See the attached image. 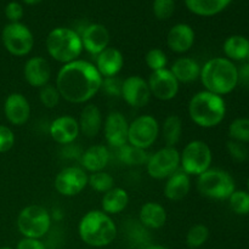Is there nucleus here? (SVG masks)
<instances>
[{"mask_svg":"<svg viewBox=\"0 0 249 249\" xmlns=\"http://www.w3.org/2000/svg\"><path fill=\"white\" fill-rule=\"evenodd\" d=\"M191 191V177L179 169L165 179L163 194L168 201L180 202L189 196Z\"/></svg>","mask_w":249,"mask_h":249,"instance_id":"24","label":"nucleus"},{"mask_svg":"<svg viewBox=\"0 0 249 249\" xmlns=\"http://www.w3.org/2000/svg\"><path fill=\"white\" fill-rule=\"evenodd\" d=\"M197 191L203 197L214 201H228L236 190L232 175L220 168H209L197 177Z\"/></svg>","mask_w":249,"mask_h":249,"instance_id":"6","label":"nucleus"},{"mask_svg":"<svg viewBox=\"0 0 249 249\" xmlns=\"http://www.w3.org/2000/svg\"><path fill=\"white\" fill-rule=\"evenodd\" d=\"M79 130L82 135L88 139H94L99 135L104 125L102 112L95 104H87L82 108L78 118Z\"/></svg>","mask_w":249,"mask_h":249,"instance_id":"22","label":"nucleus"},{"mask_svg":"<svg viewBox=\"0 0 249 249\" xmlns=\"http://www.w3.org/2000/svg\"><path fill=\"white\" fill-rule=\"evenodd\" d=\"M240 84L249 88V65L247 62H242L238 67V85Z\"/></svg>","mask_w":249,"mask_h":249,"instance_id":"44","label":"nucleus"},{"mask_svg":"<svg viewBox=\"0 0 249 249\" xmlns=\"http://www.w3.org/2000/svg\"><path fill=\"white\" fill-rule=\"evenodd\" d=\"M16 142V136L12 129L0 124V153H6L11 150Z\"/></svg>","mask_w":249,"mask_h":249,"instance_id":"40","label":"nucleus"},{"mask_svg":"<svg viewBox=\"0 0 249 249\" xmlns=\"http://www.w3.org/2000/svg\"><path fill=\"white\" fill-rule=\"evenodd\" d=\"M23 77L27 84L36 89L45 87L51 79V66L43 56H32L23 66Z\"/></svg>","mask_w":249,"mask_h":249,"instance_id":"19","label":"nucleus"},{"mask_svg":"<svg viewBox=\"0 0 249 249\" xmlns=\"http://www.w3.org/2000/svg\"><path fill=\"white\" fill-rule=\"evenodd\" d=\"M104 78L94 63L78 60L62 65L56 74L55 87L61 99L73 105H87L101 90Z\"/></svg>","mask_w":249,"mask_h":249,"instance_id":"1","label":"nucleus"},{"mask_svg":"<svg viewBox=\"0 0 249 249\" xmlns=\"http://www.w3.org/2000/svg\"><path fill=\"white\" fill-rule=\"evenodd\" d=\"M160 135L165 146L175 147L182 135V121L178 114H169L160 125Z\"/></svg>","mask_w":249,"mask_h":249,"instance_id":"30","label":"nucleus"},{"mask_svg":"<svg viewBox=\"0 0 249 249\" xmlns=\"http://www.w3.org/2000/svg\"><path fill=\"white\" fill-rule=\"evenodd\" d=\"M111 160V153L107 146L96 143L88 147L80 156L82 168L87 173H97L105 170Z\"/></svg>","mask_w":249,"mask_h":249,"instance_id":"23","label":"nucleus"},{"mask_svg":"<svg viewBox=\"0 0 249 249\" xmlns=\"http://www.w3.org/2000/svg\"><path fill=\"white\" fill-rule=\"evenodd\" d=\"M229 207L236 215L245 216L249 214V192L247 190H237L229 197Z\"/></svg>","mask_w":249,"mask_h":249,"instance_id":"35","label":"nucleus"},{"mask_svg":"<svg viewBox=\"0 0 249 249\" xmlns=\"http://www.w3.org/2000/svg\"><path fill=\"white\" fill-rule=\"evenodd\" d=\"M88 186L91 187L95 192L99 194H106L111 189L114 187V179L109 173L105 172H97L91 173L88 177Z\"/></svg>","mask_w":249,"mask_h":249,"instance_id":"34","label":"nucleus"},{"mask_svg":"<svg viewBox=\"0 0 249 249\" xmlns=\"http://www.w3.org/2000/svg\"><path fill=\"white\" fill-rule=\"evenodd\" d=\"M61 95L58 92L57 88L53 84H46L45 87L39 89V101L45 108H55L60 104Z\"/></svg>","mask_w":249,"mask_h":249,"instance_id":"37","label":"nucleus"},{"mask_svg":"<svg viewBox=\"0 0 249 249\" xmlns=\"http://www.w3.org/2000/svg\"><path fill=\"white\" fill-rule=\"evenodd\" d=\"M152 11L156 18L160 21L169 19L174 15L175 0H153Z\"/></svg>","mask_w":249,"mask_h":249,"instance_id":"38","label":"nucleus"},{"mask_svg":"<svg viewBox=\"0 0 249 249\" xmlns=\"http://www.w3.org/2000/svg\"><path fill=\"white\" fill-rule=\"evenodd\" d=\"M187 10L199 17H213L221 14L232 0H184Z\"/></svg>","mask_w":249,"mask_h":249,"instance_id":"28","label":"nucleus"},{"mask_svg":"<svg viewBox=\"0 0 249 249\" xmlns=\"http://www.w3.org/2000/svg\"><path fill=\"white\" fill-rule=\"evenodd\" d=\"M245 62H247L248 65H249V53H248V56H247V58H246V61H245Z\"/></svg>","mask_w":249,"mask_h":249,"instance_id":"48","label":"nucleus"},{"mask_svg":"<svg viewBox=\"0 0 249 249\" xmlns=\"http://www.w3.org/2000/svg\"><path fill=\"white\" fill-rule=\"evenodd\" d=\"M117 156H118V160L122 163H124L125 165H130V167H133V165H136V167L143 164L146 165L148 157H150L147 151L134 147V146L129 145V143L118 148L117 150Z\"/></svg>","mask_w":249,"mask_h":249,"instance_id":"31","label":"nucleus"},{"mask_svg":"<svg viewBox=\"0 0 249 249\" xmlns=\"http://www.w3.org/2000/svg\"><path fill=\"white\" fill-rule=\"evenodd\" d=\"M79 36L82 39L83 50L92 56H97L109 46L111 36L108 29L101 23L88 24Z\"/></svg>","mask_w":249,"mask_h":249,"instance_id":"18","label":"nucleus"},{"mask_svg":"<svg viewBox=\"0 0 249 249\" xmlns=\"http://www.w3.org/2000/svg\"><path fill=\"white\" fill-rule=\"evenodd\" d=\"M213 151L203 140H192L180 152V169L190 177H199L212 168Z\"/></svg>","mask_w":249,"mask_h":249,"instance_id":"8","label":"nucleus"},{"mask_svg":"<svg viewBox=\"0 0 249 249\" xmlns=\"http://www.w3.org/2000/svg\"><path fill=\"white\" fill-rule=\"evenodd\" d=\"M211 231L204 224H195L186 233V245L190 249H199L208 241Z\"/></svg>","mask_w":249,"mask_h":249,"instance_id":"33","label":"nucleus"},{"mask_svg":"<svg viewBox=\"0 0 249 249\" xmlns=\"http://www.w3.org/2000/svg\"><path fill=\"white\" fill-rule=\"evenodd\" d=\"M49 134L58 145H71L77 140L80 134L78 119L70 114L57 117L49 125Z\"/></svg>","mask_w":249,"mask_h":249,"instance_id":"17","label":"nucleus"},{"mask_svg":"<svg viewBox=\"0 0 249 249\" xmlns=\"http://www.w3.org/2000/svg\"><path fill=\"white\" fill-rule=\"evenodd\" d=\"M1 41L5 50L16 57L29 55L34 48L33 33L22 22L7 23L1 31Z\"/></svg>","mask_w":249,"mask_h":249,"instance_id":"10","label":"nucleus"},{"mask_svg":"<svg viewBox=\"0 0 249 249\" xmlns=\"http://www.w3.org/2000/svg\"><path fill=\"white\" fill-rule=\"evenodd\" d=\"M228 112L223 96L207 90L192 95L187 104V114L195 125L202 129H213L224 122Z\"/></svg>","mask_w":249,"mask_h":249,"instance_id":"3","label":"nucleus"},{"mask_svg":"<svg viewBox=\"0 0 249 249\" xmlns=\"http://www.w3.org/2000/svg\"><path fill=\"white\" fill-rule=\"evenodd\" d=\"M0 249H14V248H11V247H1Z\"/></svg>","mask_w":249,"mask_h":249,"instance_id":"49","label":"nucleus"},{"mask_svg":"<svg viewBox=\"0 0 249 249\" xmlns=\"http://www.w3.org/2000/svg\"><path fill=\"white\" fill-rule=\"evenodd\" d=\"M16 249H46V246L41 240L23 237L17 242Z\"/></svg>","mask_w":249,"mask_h":249,"instance_id":"43","label":"nucleus"},{"mask_svg":"<svg viewBox=\"0 0 249 249\" xmlns=\"http://www.w3.org/2000/svg\"><path fill=\"white\" fill-rule=\"evenodd\" d=\"M24 15L23 6L18 1H10L5 6V17L7 18L9 23H16L21 22Z\"/></svg>","mask_w":249,"mask_h":249,"instance_id":"41","label":"nucleus"},{"mask_svg":"<svg viewBox=\"0 0 249 249\" xmlns=\"http://www.w3.org/2000/svg\"><path fill=\"white\" fill-rule=\"evenodd\" d=\"M129 201V194L126 190L123 187L114 186L106 194H104L101 199V211L105 212L108 215H118V214L123 213L128 207Z\"/></svg>","mask_w":249,"mask_h":249,"instance_id":"27","label":"nucleus"},{"mask_svg":"<svg viewBox=\"0 0 249 249\" xmlns=\"http://www.w3.org/2000/svg\"><path fill=\"white\" fill-rule=\"evenodd\" d=\"M224 55L232 62H245L249 53V39L241 34L228 36L223 44Z\"/></svg>","mask_w":249,"mask_h":249,"instance_id":"29","label":"nucleus"},{"mask_svg":"<svg viewBox=\"0 0 249 249\" xmlns=\"http://www.w3.org/2000/svg\"><path fill=\"white\" fill-rule=\"evenodd\" d=\"M95 67L102 78L117 77L124 67V56L119 49L108 46L96 56Z\"/></svg>","mask_w":249,"mask_h":249,"instance_id":"21","label":"nucleus"},{"mask_svg":"<svg viewBox=\"0 0 249 249\" xmlns=\"http://www.w3.org/2000/svg\"><path fill=\"white\" fill-rule=\"evenodd\" d=\"M170 72L174 74L180 84H190L199 79L201 65L189 56L178 57L170 66Z\"/></svg>","mask_w":249,"mask_h":249,"instance_id":"26","label":"nucleus"},{"mask_svg":"<svg viewBox=\"0 0 249 249\" xmlns=\"http://www.w3.org/2000/svg\"><path fill=\"white\" fill-rule=\"evenodd\" d=\"M226 151H228L229 156H230L235 162L238 163L245 162V160H247L249 157V151L247 145L237 142V141L229 140L228 142H226Z\"/></svg>","mask_w":249,"mask_h":249,"instance_id":"39","label":"nucleus"},{"mask_svg":"<svg viewBox=\"0 0 249 249\" xmlns=\"http://www.w3.org/2000/svg\"><path fill=\"white\" fill-rule=\"evenodd\" d=\"M143 249H169V248L164 247V246H160V245H150Z\"/></svg>","mask_w":249,"mask_h":249,"instance_id":"45","label":"nucleus"},{"mask_svg":"<svg viewBox=\"0 0 249 249\" xmlns=\"http://www.w3.org/2000/svg\"><path fill=\"white\" fill-rule=\"evenodd\" d=\"M199 80L204 90L224 97L238 87V67L226 57H213L201 66Z\"/></svg>","mask_w":249,"mask_h":249,"instance_id":"2","label":"nucleus"},{"mask_svg":"<svg viewBox=\"0 0 249 249\" xmlns=\"http://www.w3.org/2000/svg\"><path fill=\"white\" fill-rule=\"evenodd\" d=\"M88 177L89 175L82 167L68 165L57 173L53 186L61 196L74 197L87 189Z\"/></svg>","mask_w":249,"mask_h":249,"instance_id":"12","label":"nucleus"},{"mask_svg":"<svg viewBox=\"0 0 249 249\" xmlns=\"http://www.w3.org/2000/svg\"><path fill=\"white\" fill-rule=\"evenodd\" d=\"M121 97L128 106L142 108L151 100V91L147 79L141 75H129L122 82Z\"/></svg>","mask_w":249,"mask_h":249,"instance_id":"14","label":"nucleus"},{"mask_svg":"<svg viewBox=\"0 0 249 249\" xmlns=\"http://www.w3.org/2000/svg\"><path fill=\"white\" fill-rule=\"evenodd\" d=\"M180 169V151L177 147L163 146L150 155L146 163L148 177L155 180H165Z\"/></svg>","mask_w":249,"mask_h":249,"instance_id":"11","label":"nucleus"},{"mask_svg":"<svg viewBox=\"0 0 249 249\" xmlns=\"http://www.w3.org/2000/svg\"><path fill=\"white\" fill-rule=\"evenodd\" d=\"M189 249H190V248H189Z\"/></svg>","mask_w":249,"mask_h":249,"instance_id":"50","label":"nucleus"},{"mask_svg":"<svg viewBox=\"0 0 249 249\" xmlns=\"http://www.w3.org/2000/svg\"><path fill=\"white\" fill-rule=\"evenodd\" d=\"M31 104L21 92H11L4 101V116L11 125L22 126L31 118Z\"/></svg>","mask_w":249,"mask_h":249,"instance_id":"16","label":"nucleus"},{"mask_svg":"<svg viewBox=\"0 0 249 249\" xmlns=\"http://www.w3.org/2000/svg\"><path fill=\"white\" fill-rule=\"evenodd\" d=\"M160 135V124L152 114H141L129 123L128 143L147 151Z\"/></svg>","mask_w":249,"mask_h":249,"instance_id":"9","label":"nucleus"},{"mask_svg":"<svg viewBox=\"0 0 249 249\" xmlns=\"http://www.w3.org/2000/svg\"><path fill=\"white\" fill-rule=\"evenodd\" d=\"M151 96L156 100L167 102L172 101L178 96L180 90V83L174 77L169 68L151 72L147 79Z\"/></svg>","mask_w":249,"mask_h":249,"instance_id":"13","label":"nucleus"},{"mask_svg":"<svg viewBox=\"0 0 249 249\" xmlns=\"http://www.w3.org/2000/svg\"><path fill=\"white\" fill-rule=\"evenodd\" d=\"M22 1L27 5H36V4H39L40 1H43V0H22Z\"/></svg>","mask_w":249,"mask_h":249,"instance_id":"46","label":"nucleus"},{"mask_svg":"<svg viewBox=\"0 0 249 249\" xmlns=\"http://www.w3.org/2000/svg\"><path fill=\"white\" fill-rule=\"evenodd\" d=\"M117 233L118 229L112 216L99 209L85 213L78 224L80 240L90 247H107L116 240Z\"/></svg>","mask_w":249,"mask_h":249,"instance_id":"4","label":"nucleus"},{"mask_svg":"<svg viewBox=\"0 0 249 249\" xmlns=\"http://www.w3.org/2000/svg\"><path fill=\"white\" fill-rule=\"evenodd\" d=\"M129 122L122 112L112 111L106 116L102 125L105 140L111 147L121 148L128 143Z\"/></svg>","mask_w":249,"mask_h":249,"instance_id":"15","label":"nucleus"},{"mask_svg":"<svg viewBox=\"0 0 249 249\" xmlns=\"http://www.w3.org/2000/svg\"><path fill=\"white\" fill-rule=\"evenodd\" d=\"M228 134L230 140L237 142L249 143V118L248 117H240L233 119L228 128Z\"/></svg>","mask_w":249,"mask_h":249,"instance_id":"32","label":"nucleus"},{"mask_svg":"<svg viewBox=\"0 0 249 249\" xmlns=\"http://www.w3.org/2000/svg\"><path fill=\"white\" fill-rule=\"evenodd\" d=\"M51 218L46 208L39 204H29L24 207L17 215V230L23 237L41 240L50 231Z\"/></svg>","mask_w":249,"mask_h":249,"instance_id":"7","label":"nucleus"},{"mask_svg":"<svg viewBox=\"0 0 249 249\" xmlns=\"http://www.w3.org/2000/svg\"><path fill=\"white\" fill-rule=\"evenodd\" d=\"M196 33L187 23H177L169 29L167 34V46L172 53L184 55L189 53L195 45Z\"/></svg>","mask_w":249,"mask_h":249,"instance_id":"20","label":"nucleus"},{"mask_svg":"<svg viewBox=\"0 0 249 249\" xmlns=\"http://www.w3.org/2000/svg\"><path fill=\"white\" fill-rule=\"evenodd\" d=\"M167 211L158 202H146L139 212V223L145 229L160 230L167 223Z\"/></svg>","mask_w":249,"mask_h":249,"instance_id":"25","label":"nucleus"},{"mask_svg":"<svg viewBox=\"0 0 249 249\" xmlns=\"http://www.w3.org/2000/svg\"><path fill=\"white\" fill-rule=\"evenodd\" d=\"M45 48L48 55L61 65L78 60L84 51L79 32L68 27L51 29L46 36Z\"/></svg>","mask_w":249,"mask_h":249,"instance_id":"5","label":"nucleus"},{"mask_svg":"<svg viewBox=\"0 0 249 249\" xmlns=\"http://www.w3.org/2000/svg\"><path fill=\"white\" fill-rule=\"evenodd\" d=\"M247 191L249 192V175H248V178H247Z\"/></svg>","mask_w":249,"mask_h":249,"instance_id":"47","label":"nucleus"},{"mask_svg":"<svg viewBox=\"0 0 249 249\" xmlns=\"http://www.w3.org/2000/svg\"><path fill=\"white\" fill-rule=\"evenodd\" d=\"M121 89H122V83L117 79V77L112 78H104L102 82L101 90L107 92L108 95H116V96H121Z\"/></svg>","mask_w":249,"mask_h":249,"instance_id":"42","label":"nucleus"},{"mask_svg":"<svg viewBox=\"0 0 249 249\" xmlns=\"http://www.w3.org/2000/svg\"><path fill=\"white\" fill-rule=\"evenodd\" d=\"M145 63L151 72L164 70L168 65V56L162 49L152 48L146 53Z\"/></svg>","mask_w":249,"mask_h":249,"instance_id":"36","label":"nucleus"}]
</instances>
